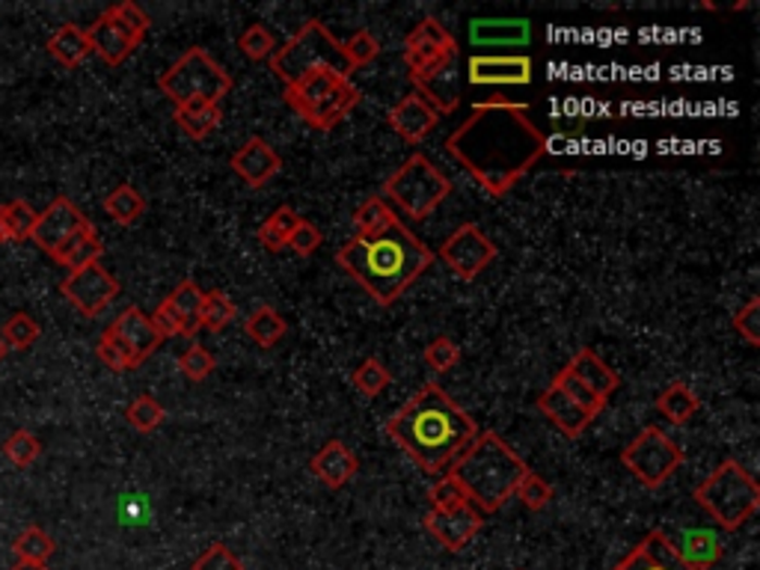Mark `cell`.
<instances>
[{"label": "cell", "mask_w": 760, "mask_h": 570, "mask_svg": "<svg viewBox=\"0 0 760 570\" xmlns=\"http://www.w3.org/2000/svg\"><path fill=\"white\" fill-rule=\"evenodd\" d=\"M547 134L529 116V104L505 99L481 101L445 137V152L488 190L505 197L547 154Z\"/></svg>", "instance_id": "cell-1"}, {"label": "cell", "mask_w": 760, "mask_h": 570, "mask_svg": "<svg viewBox=\"0 0 760 570\" xmlns=\"http://www.w3.org/2000/svg\"><path fill=\"white\" fill-rule=\"evenodd\" d=\"M387 434L419 470L440 475L478 437V425L443 386L425 384L387 419Z\"/></svg>", "instance_id": "cell-2"}, {"label": "cell", "mask_w": 760, "mask_h": 570, "mask_svg": "<svg viewBox=\"0 0 760 570\" xmlns=\"http://www.w3.org/2000/svg\"><path fill=\"white\" fill-rule=\"evenodd\" d=\"M336 262L380 307H392L434 264V250L395 220L378 235H354L339 250Z\"/></svg>", "instance_id": "cell-3"}, {"label": "cell", "mask_w": 760, "mask_h": 570, "mask_svg": "<svg viewBox=\"0 0 760 570\" xmlns=\"http://www.w3.org/2000/svg\"><path fill=\"white\" fill-rule=\"evenodd\" d=\"M452 475L464 484L469 503L481 515H493L508 503L517 484L529 475V463L497 434V431H478V437L467 446V451L452 463Z\"/></svg>", "instance_id": "cell-4"}, {"label": "cell", "mask_w": 760, "mask_h": 570, "mask_svg": "<svg viewBox=\"0 0 760 570\" xmlns=\"http://www.w3.org/2000/svg\"><path fill=\"white\" fill-rule=\"evenodd\" d=\"M271 69L285 87H294L316 72H336L342 77H351V72H354L342 42L318 18L301 24V30L283 48L273 51Z\"/></svg>", "instance_id": "cell-5"}, {"label": "cell", "mask_w": 760, "mask_h": 570, "mask_svg": "<svg viewBox=\"0 0 760 570\" xmlns=\"http://www.w3.org/2000/svg\"><path fill=\"white\" fill-rule=\"evenodd\" d=\"M696 503L704 515L725 532H737L746 526L760 508V487L743 463L722 461L696 487Z\"/></svg>", "instance_id": "cell-6"}, {"label": "cell", "mask_w": 760, "mask_h": 570, "mask_svg": "<svg viewBox=\"0 0 760 570\" xmlns=\"http://www.w3.org/2000/svg\"><path fill=\"white\" fill-rule=\"evenodd\" d=\"M383 194L407 220H425L452 194V182L428 154L416 152L383 182Z\"/></svg>", "instance_id": "cell-7"}, {"label": "cell", "mask_w": 760, "mask_h": 570, "mask_svg": "<svg viewBox=\"0 0 760 570\" xmlns=\"http://www.w3.org/2000/svg\"><path fill=\"white\" fill-rule=\"evenodd\" d=\"M158 89L175 108L191 104V101L220 104L232 89V77L206 48L196 45V48H187L185 54L158 77Z\"/></svg>", "instance_id": "cell-8"}, {"label": "cell", "mask_w": 760, "mask_h": 570, "mask_svg": "<svg viewBox=\"0 0 760 570\" xmlns=\"http://www.w3.org/2000/svg\"><path fill=\"white\" fill-rule=\"evenodd\" d=\"M457 42L437 18H422L404 39V63L410 69L413 87H428L434 77L455 66Z\"/></svg>", "instance_id": "cell-9"}, {"label": "cell", "mask_w": 760, "mask_h": 570, "mask_svg": "<svg viewBox=\"0 0 760 570\" xmlns=\"http://www.w3.org/2000/svg\"><path fill=\"white\" fill-rule=\"evenodd\" d=\"M621 463L633 472V479L641 487H663L674 472L684 463V449L674 443L663 428L648 425L641 428V434L633 439L627 449L621 451Z\"/></svg>", "instance_id": "cell-10"}, {"label": "cell", "mask_w": 760, "mask_h": 570, "mask_svg": "<svg viewBox=\"0 0 760 570\" xmlns=\"http://www.w3.org/2000/svg\"><path fill=\"white\" fill-rule=\"evenodd\" d=\"M440 256V262H445V268L464 280V283H473L476 276H481L488 271L493 259H497V244L490 241L485 232L478 230L476 223H464L457 226L449 238L443 241V247L434 252Z\"/></svg>", "instance_id": "cell-11"}, {"label": "cell", "mask_w": 760, "mask_h": 570, "mask_svg": "<svg viewBox=\"0 0 760 570\" xmlns=\"http://www.w3.org/2000/svg\"><path fill=\"white\" fill-rule=\"evenodd\" d=\"M63 297L84 319H96L101 309H108L113 297L120 295V283L108 274V268L101 262L87 264L81 271H72L60 285Z\"/></svg>", "instance_id": "cell-12"}, {"label": "cell", "mask_w": 760, "mask_h": 570, "mask_svg": "<svg viewBox=\"0 0 760 570\" xmlns=\"http://www.w3.org/2000/svg\"><path fill=\"white\" fill-rule=\"evenodd\" d=\"M467 77L476 87H526L532 84L535 63L526 54H473Z\"/></svg>", "instance_id": "cell-13"}, {"label": "cell", "mask_w": 760, "mask_h": 570, "mask_svg": "<svg viewBox=\"0 0 760 570\" xmlns=\"http://www.w3.org/2000/svg\"><path fill=\"white\" fill-rule=\"evenodd\" d=\"M87 226H93L87 218H84V211L77 209L75 202L69 197H57L48 209L36 218V226H33L30 232V241H36V247H42L51 259H54V252L63 247L75 232L87 230Z\"/></svg>", "instance_id": "cell-14"}, {"label": "cell", "mask_w": 760, "mask_h": 570, "mask_svg": "<svg viewBox=\"0 0 760 570\" xmlns=\"http://www.w3.org/2000/svg\"><path fill=\"white\" fill-rule=\"evenodd\" d=\"M422 526L440 541V547L449 553H461L469 541L478 535V529L485 526V515L478 511L476 505H464L455 511H428L422 520Z\"/></svg>", "instance_id": "cell-15"}, {"label": "cell", "mask_w": 760, "mask_h": 570, "mask_svg": "<svg viewBox=\"0 0 760 570\" xmlns=\"http://www.w3.org/2000/svg\"><path fill=\"white\" fill-rule=\"evenodd\" d=\"M87 39L89 51L101 57L108 66H122V63L134 54V48L143 42L140 36L131 34L128 27H125L110 10L98 15L96 24L87 30Z\"/></svg>", "instance_id": "cell-16"}, {"label": "cell", "mask_w": 760, "mask_h": 570, "mask_svg": "<svg viewBox=\"0 0 760 570\" xmlns=\"http://www.w3.org/2000/svg\"><path fill=\"white\" fill-rule=\"evenodd\" d=\"M612 570H696L689 568L677 549H674L672 537L665 535L663 529H653L641 537L639 544L624 556Z\"/></svg>", "instance_id": "cell-17"}, {"label": "cell", "mask_w": 760, "mask_h": 570, "mask_svg": "<svg viewBox=\"0 0 760 570\" xmlns=\"http://www.w3.org/2000/svg\"><path fill=\"white\" fill-rule=\"evenodd\" d=\"M387 120H390L392 132L399 134L404 142H422L440 125V113L422 96L413 92V96H404L402 101L392 104Z\"/></svg>", "instance_id": "cell-18"}, {"label": "cell", "mask_w": 760, "mask_h": 570, "mask_svg": "<svg viewBox=\"0 0 760 570\" xmlns=\"http://www.w3.org/2000/svg\"><path fill=\"white\" fill-rule=\"evenodd\" d=\"M532 42V22L526 18H473L469 45L473 48H526Z\"/></svg>", "instance_id": "cell-19"}, {"label": "cell", "mask_w": 760, "mask_h": 570, "mask_svg": "<svg viewBox=\"0 0 760 570\" xmlns=\"http://www.w3.org/2000/svg\"><path fill=\"white\" fill-rule=\"evenodd\" d=\"M229 166L250 187H265L283 170V161L261 137H250L238 152L229 158Z\"/></svg>", "instance_id": "cell-20"}, {"label": "cell", "mask_w": 760, "mask_h": 570, "mask_svg": "<svg viewBox=\"0 0 760 570\" xmlns=\"http://www.w3.org/2000/svg\"><path fill=\"white\" fill-rule=\"evenodd\" d=\"M108 330L137 357L140 365L149 360L155 354V348L161 345V336H158L152 319H149L140 307H128L125 312H120V319L113 321Z\"/></svg>", "instance_id": "cell-21"}, {"label": "cell", "mask_w": 760, "mask_h": 570, "mask_svg": "<svg viewBox=\"0 0 760 570\" xmlns=\"http://www.w3.org/2000/svg\"><path fill=\"white\" fill-rule=\"evenodd\" d=\"M309 467L318 475V482L327 484L330 491H339V487H345L359 472V458L342 439H330V443H324L316 451V458L309 461Z\"/></svg>", "instance_id": "cell-22"}, {"label": "cell", "mask_w": 760, "mask_h": 570, "mask_svg": "<svg viewBox=\"0 0 760 570\" xmlns=\"http://www.w3.org/2000/svg\"><path fill=\"white\" fill-rule=\"evenodd\" d=\"M359 99H363L359 89L351 80H342L336 89H330L324 99L306 113L304 122L309 128H316V132H330V128H336L339 122L348 116L351 110L357 108Z\"/></svg>", "instance_id": "cell-23"}, {"label": "cell", "mask_w": 760, "mask_h": 570, "mask_svg": "<svg viewBox=\"0 0 760 570\" xmlns=\"http://www.w3.org/2000/svg\"><path fill=\"white\" fill-rule=\"evenodd\" d=\"M538 410H541L543 417L550 419V422H553V425L571 439L583 437V434H586V428L594 422V419L588 417L586 410H579V407H576L571 398H565V395L559 393L553 384L538 395Z\"/></svg>", "instance_id": "cell-24"}, {"label": "cell", "mask_w": 760, "mask_h": 570, "mask_svg": "<svg viewBox=\"0 0 760 570\" xmlns=\"http://www.w3.org/2000/svg\"><path fill=\"white\" fill-rule=\"evenodd\" d=\"M677 556L696 570H710L722 556H725V544L713 529H684L677 541H672Z\"/></svg>", "instance_id": "cell-25"}, {"label": "cell", "mask_w": 760, "mask_h": 570, "mask_svg": "<svg viewBox=\"0 0 760 570\" xmlns=\"http://www.w3.org/2000/svg\"><path fill=\"white\" fill-rule=\"evenodd\" d=\"M567 372H574L583 384L591 389L594 395H600L603 401H609V395L615 393L621 386V377L612 369H609L606 362L600 360L598 354L591 351V348H579V351L571 357V362L565 365Z\"/></svg>", "instance_id": "cell-26"}, {"label": "cell", "mask_w": 760, "mask_h": 570, "mask_svg": "<svg viewBox=\"0 0 760 570\" xmlns=\"http://www.w3.org/2000/svg\"><path fill=\"white\" fill-rule=\"evenodd\" d=\"M101 252H105V244H101V238L96 235V230L87 226V230L75 232V235L54 252V262L69 268V274H72V271H81V268H87V264H96L98 259H101Z\"/></svg>", "instance_id": "cell-27"}, {"label": "cell", "mask_w": 760, "mask_h": 570, "mask_svg": "<svg viewBox=\"0 0 760 570\" xmlns=\"http://www.w3.org/2000/svg\"><path fill=\"white\" fill-rule=\"evenodd\" d=\"M173 120L191 140H206L208 134L223 122V110H220V104H208V101H191V104L175 108Z\"/></svg>", "instance_id": "cell-28"}, {"label": "cell", "mask_w": 760, "mask_h": 570, "mask_svg": "<svg viewBox=\"0 0 760 570\" xmlns=\"http://www.w3.org/2000/svg\"><path fill=\"white\" fill-rule=\"evenodd\" d=\"M48 54L65 69L81 66L93 51H89L87 30H81L77 24H63L51 39H48Z\"/></svg>", "instance_id": "cell-29"}, {"label": "cell", "mask_w": 760, "mask_h": 570, "mask_svg": "<svg viewBox=\"0 0 760 570\" xmlns=\"http://www.w3.org/2000/svg\"><path fill=\"white\" fill-rule=\"evenodd\" d=\"M657 410H660L672 425H686V422L701 410V398H698L684 381H674V384H669L663 393L657 395Z\"/></svg>", "instance_id": "cell-30"}, {"label": "cell", "mask_w": 760, "mask_h": 570, "mask_svg": "<svg viewBox=\"0 0 760 570\" xmlns=\"http://www.w3.org/2000/svg\"><path fill=\"white\" fill-rule=\"evenodd\" d=\"M203 295H206V292H203L194 280H182L170 295L163 297V300L173 307L179 321H182V336H187V339H191L196 330H199V307H203Z\"/></svg>", "instance_id": "cell-31"}, {"label": "cell", "mask_w": 760, "mask_h": 570, "mask_svg": "<svg viewBox=\"0 0 760 570\" xmlns=\"http://www.w3.org/2000/svg\"><path fill=\"white\" fill-rule=\"evenodd\" d=\"M244 333H247L259 348H273V345L289 333V324H285L283 315H280L271 303H261V307L253 309L250 315H247V321H244Z\"/></svg>", "instance_id": "cell-32"}, {"label": "cell", "mask_w": 760, "mask_h": 570, "mask_svg": "<svg viewBox=\"0 0 760 570\" xmlns=\"http://www.w3.org/2000/svg\"><path fill=\"white\" fill-rule=\"evenodd\" d=\"M105 211L110 214V220H117L120 226H131L143 218L146 211V199L134 185H120L110 190L105 197Z\"/></svg>", "instance_id": "cell-33"}, {"label": "cell", "mask_w": 760, "mask_h": 570, "mask_svg": "<svg viewBox=\"0 0 760 570\" xmlns=\"http://www.w3.org/2000/svg\"><path fill=\"white\" fill-rule=\"evenodd\" d=\"M395 220H399V214H395V209L383 197H369L354 211L357 235H378V232L390 230Z\"/></svg>", "instance_id": "cell-34"}, {"label": "cell", "mask_w": 760, "mask_h": 570, "mask_svg": "<svg viewBox=\"0 0 760 570\" xmlns=\"http://www.w3.org/2000/svg\"><path fill=\"white\" fill-rule=\"evenodd\" d=\"M553 386L559 389V393L565 395V398H571L579 410H586L591 419L600 417V413L606 410V401H603L600 395L591 393V389H588V386L583 384L574 372H567V369H562V372L555 374Z\"/></svg>", "instance_id": "cell-35"}, {"label": "cell", "mask_w": 760, "mask_h": 570, "mask_svg": "<svg viewBox=\"0 0 760 570\" xmlns=\"http://www.w3.org/2000/svg\"><path fill=\"white\" fill-rule=\"evenodd\" d=\"M54 537L48 535L45 529L27 526L22 535L12 541V553L19 556V561H36V565H48V559L54 556Z\"/></svg>", "instance_id": "cell-36"}, {"label": "cell", "mask_w": 760, "mask_h": 570, "mask_svg": "<svg viewBox=\"0 0 760 570\" xmlns=\"http://www.w3.org/2000/svg\"><path fill=\"white\" fill-rule=\"evenodd\" d=\"M235 319V303L229 300L226 292H206L203 295V307H199V327L211 330V333H220L226 327L229 321Z\"/></svg>", "instance_id": "cell-37"}, {"label": "cell", "mask_w": 760, "mask_h": 570, "mask_svg": "<svg viewBox=\"0 0 760 570\" xmlns=\"http://www.w3.org/2000/svg\"><path fill=\"white\" fill-rule=\"evenodd\" d=\"M36 218L39 214L24 199H12L7 206H0V220H3V230L10 235V241H27L33 226H36Z\"/></svg>", "instance_id": "cell-38"}, {"label": "cell", "mask_w": 760, "mask_h": 570, "mask_svg": "<svg viewBox=\"0 0 760 570\" xmlns=\"http://www.w3.org/2000/svg\"><path fill=\"white\" fill-rule=\"evenodd\" d=\"M163 417H167V413H163V405L155 395H137L128 405V410H125L128 425L134 428V431H140V434H152L155 428L163 422Z\"/></svg>", "instance_id": "cell-39"}, {"label": "cell", "mask_w": 760, "mask_h": 570, "mask_svg": "<svg viewBox=\"0 0 760 570\" xmlns=\"http://www.w3.org/2000/svg\"><path fill=\"white\" fill-rule=\"evenodd\" d=\"M39 333H42V327H39L27 312H15V315L7 319V324L0 327V339H3L7 348L24 351V348H30L33 342L39 339Z\"/></svg>", "instance_id": "cell-40"}, {"label": "cell", "mask_w": 760, "mask_h": 570, "mask_svg": "<svg viewBox=\"0 0 760 570\" xmlns=\"http://www.w3.org/2000/svg\"><path fill=\"white\" fill-rule=\"evenodd\" d=\"M351 381H354V386H357L359 393L375 398V395H380L387 386L392 384V374L383 362L375 360V357H366V360L357 365V372H354Z\"/></svg>", "instance_id": "cell-41"}, {"label": "cell", "mask_w": 760, "mask_h": 570, "mask_svg": "<svg viewBox=\"0 0 760 570\" xmlns=\"http://www.w3.org/2000/svg\"><path fill=\"white\" fill-rule=\"evenodd\" d=\"M428 499H431V508H434V511H455V508L473 505L469 503L467 491H464V484L457 482L452 472H449V475H443L440 482L431 484Z\"/></svg>", "instance_id": "cell-42"}, {"label": "cell", "mask_w": 760, "mask_h": 570, "mask_svg": "<svg viewBox=\"0 0 760 570\" xmlns=\"http://www.w3.org/2000/svg\"><path fill=\"white\" fill-rule=\"evenodd\" d=\"M96 354H98V360L105 362L108 369H113V372H131V369H137L140 362H137V357L122 345L110 330H105L101 333V339H98V348H96Z\"/></svg>", "instance_id": "cell-43"}, {"label": "cell", "mask_w": 760, "mask_h": 570, "mask_svg": "<svg viewBox=\"0 0 760 570\" xmlns=\"http://www.w3.org/2000/svg\"><path fill=\"white\" fill-rule=\"evenodd\" d=\"M39 451H42V443L33 437L30 431H15L7 443H3V455H7V461L12 463V467H30L36 458H39Z\"/></svg>", "instance_id": "cell-44"}, {"label": "cell", "mask_w": 760, "mask_h": 570, "mask_svg": "<svg viewBox=\"0 0 760 570\" xmlns=\"http://www.w3.org/2000/svg\"><path fill=\"white\" fill-rule=\"evenodd\" d=\"M238 48L244 51V54L250 57V60L261 63V60H271L273 51H277V42H273V36L268 27L250 24V27L238 36Z\"/></svg>", "instance_id": "cell-45"}, {"label": "cell", "mask_w": 760, "mask_h": 570, "mask_svg": "<svg viewBox=\"0 0 760 570\" xmlns=\"http://www.w3.org/2000/svg\"><path fill=\"white\" fill-rule=\"evenodd\" d=\"M514 496H517L529 511H541V508H547V505L553 503V487H550L547 479H541L538 472H529V475L517 484Z\"/></svg>", "instance_id": "cell-46"}, {"label": "cell", "mask_w": 760, "mask_h": 570, "mask_svg": "<svg viewBox=\"0 0 760 570\" xmlns=\"http://www.w3.org/2000/svg\"><path fill=\"white\" fill-rule=\"evenodd\" d=\"M425 362L440 374L452 372L457 362H461V348L449 336H434V339L425 345Z\"/></svg>", "instance_id": "cell-47"}, {"label": "cell", "mask_w": 760, "mask_h": 570, "mask_svg": "<svg viewBox=\"0 0 760 570\" xmlns=\"http://www.w3.org/2000/svg\"><path fill=\"white\" fill-rule=\"evenodd\" d=\"M214 357L203 348V345H191L182 357H179V372L185 374L187 381H194V384H199V381H206L208 374L214 372Z\"/></svg>", "instance_id": "cell-48"}, {"label": "cell", "mask_w": 760, "mask_h": 570, "mask_svg": "<svg viewBox=\"0 0 760 570\" xmlns=\"http://www.w3.org/2000/svg\"><path fill=\"white\" fill-rule=\"evenodd\" d=\"M342 48H345V57H348V63L354 72H357L359 66H369L371 60H378L380 54V42L369 34V30H357V34L351 36L348 42H342Z\"/></svg>", "instance_id": "cell-49"}, {"label": "cell", "mask_w": 760, "mask_h": 570, "mask_svg": "<svg viewBox=\"0 0 760 570\" xmlns=\"http://www.w3.org/2000/svg\"><path fill=\"white\" fill-rule=\"evenodd\" d=\"M191 570H244V561H241L226 544H220L218 541V544H211V547L194 561V568Z\"/></svg>", "instance_id": "cell-50"}, {"label": "cell", "mask_w": 760, "mask_h": 570, "mask_svg": "<svg viewBox=\"0 0 760 570\" xmlns=\"http://www.w3.org/2000/svg\"><path fill=\"white\" fill-rule=\"evenodd\" d=\"M734 330H737L743 339L758 348L760 345V297H751L749 303L743 309H737L734 315Z\"/></svg>", "instance_id": "cell-51"}, {"label": "cell", "mask_w": 760, "mask_h": 570, "mask_svg": "<svg viewBox=\"0 0 760 570\" xmlns=\"http://www.w3.org/2000/svg\"><path fill=\"white\" fill-rule=\"evenodd\" d=\"M321 244H324V235H321V230H318L316 223H309V220H301V226H297V230L292 232V238H289V247H292L297 256H312Z\"/></svg>", "instance_id": "cell-52"}, {"label": "cell", "mask_w": 760, "mask_h": 570, "mask_svg": "<svg viewBox=\"0 0 760 570\" xmlns=\"http://www.w3.org/2000/svg\"><path fill=\"white\" fill-rule=\"evenodd\" d=\"M110 12L120 18L125 27H128L131 34H137L143 39V36L149 34V15L137 7V3H131V0H122V3H117V7H110Z\"/></svg>", "instance_id": "cell-53"}, {"label": "cell", "mask_w": 760, "mask_h": 570, "mask_svg": "<svg viewBox=\"0 0 760 570\" xmlns=\"http://www.w3.org/2000/svg\"><path fill=\"white\" fill-rule=\"evenodd\" d=\"M149 319H152L155 330H158V336H161V339H167V336H182V321H179V315H175L173 307H170L167 300L158 303L155 315H149Z\"/></svg>", "instance_id": "cell-54"}, {"label": "cell", "mask_w": 760, "mask_h": 570, "mask_svg": "<svg viewBox=\"0 0 760 570\" xmlns=\"http://www.w3.org/2000/svg\"><path fill=\"white\" fill-rule=\"evenodd\" d=\"M301 220H304V218H301L297 211L289 209V206H283V209L273 211L271 218L265 220V223H268V226H271L273 232H280V235H283V238H285V244H289V238H292V232L297 230V226H301Z\"/></svg>", "instance_id": "cell-55"}, {"label": "cell", "mask_w": 760, "mask_h": 570, "mask_svg": "<svg viewBox=\"0 0 760 570\" xmlns=\"http://www.w3.org/2000/svg\"><path fill=\"white\" fill-rule=\"evenodd\" d=\"M256 238H259V244L265 247V250H271V252H280L289 247L283 235H280V232H273L268 223H261L259 232H256Z\"/></svg>", "instance_id": "cell-56"}, {"label": "cell", "mask_w": 760, "mask_h": 570, "mask_svg": "<svg viewBox=\"0 0 760 570\" xmlns=\"http://www.w3.org/2000/svg\"><path fill=\"white\" fill-rule=\"evenodd\" d=\"M10 570H51L48 565H36V561H15Z\"/></svg>", "instance_id": "cell-57"}, {"label": "cell", "mask_w": 760, "mask_h": 570, "mask_svg": "<svg viewBox=\"0 0 760 570\" xmlns=\"http://www.w3.org/2000/svg\"><path fill=\"white\" fill-rule=\"evenodd\" d=\"M10 241V235H7V230H3V220H0V244Z\"/></svg>", "instance_id": "cell-58"}, {"label": "cell", "mask_w": 760, "mask_h": 570, "mask_svg": "<svg viewBox=\"0 0 760 570\" xmlns=\"http://www.w3.org/2000/svg\"><path fill=\"white\" fill-rule=\"evenodd\" d=\"M7 351H10V348H7V345H3V339H0V362H3V357H7Z\"/></svg>", "instance_id": "cell-59"}]
</instances>
